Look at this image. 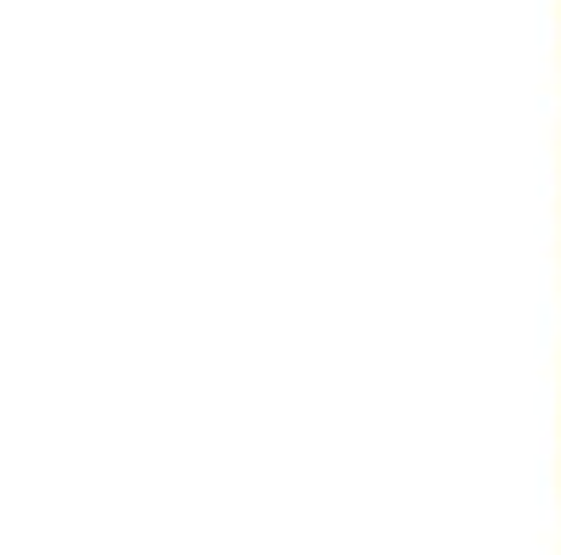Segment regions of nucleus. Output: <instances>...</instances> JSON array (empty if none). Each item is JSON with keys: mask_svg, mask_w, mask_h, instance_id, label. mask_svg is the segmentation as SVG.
<instances>
[]
</instances>
